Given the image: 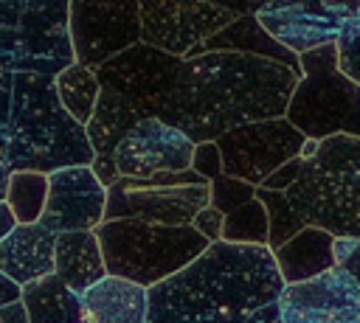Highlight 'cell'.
<instances>
[{
  "mask_svg": "<svg viewBox=\"0 0 360 323\" xmlns=\"http://www.w3.org/2000/svg\"><path fill=\"white\" fill-rule=\"evenodd\" d=\"M284 286L270 247L214 242L149 289L146 323H281Z\"/></svg>",
  "mask_w": 360,
  "mask_h": 323,
  "instance_id": "6da1fadb",
  "label": "cell"
},
{
  "mask_svg": "<svg viewBox=\"0 0 360 323\" xmlns=\"http://www.w3.org/2000/svg\"><path fill=\"white\" fill-rule=\"evenodd\" d=\"M298 79L287 65L248 53L188 56L160 121L194 143L219 140L231 129L284 118Z\"/></svg>",
  "mask_w": 360,
  "mask_h": 323,
  "instance_id": "7a4b0ae2",
  "label": "cell"
},
{
  "mask_svg": "<svg viewBox=\"0 0 360 323\" xmlns=\"http://www.w3.org/2000/svg\"><path fill=\"white\" fill-rule=\"evenodd\" d=\"M96 154L82 124L59 101L56 79L0 73V166L53 174L93 166Z\"/></svg>",
  "mask_w": 360,
  "mask_h": 323,
  "instance_id": "3957f363",
  "label": "cell"
},
{
  "mask_svg": "<svg viewBox=\"0 0 360 323\" xmlns=\"http://www.w3.org/2000/svg\"><path fill=\"white\" fill-rule=\"evenodd\" d=\"M284 194L309 228L335 239H360V138L321 140Z\"/></svg>",
  "mask_w": 360,
  "mask_h": 323,
  "instance_id": "277c9868",
  "label": "cell"
},
{
  "mask_svg": "<svg viewBox=\"0 0 360 323\" xmlns=\"http://www.w3.org/2000/svg\"><path fill=\"white\" fill-rule=\"evenodd\" d=\"M96 236L101 244L107 275L127 278L146 289L177 275L211 247V242L191 225L172 228L138 219L101 222L96 228Z\"/></svg>",
  "mask_w": 360,
  "mask_h": 323,
  "instance_id": "5b68a950",
  "label": "cell"
},
{
  "mask_svg": "<svg viewBox=\"0 0 360 323\" xmlns=\"http://www.w3.org/2000/svg\"><path fill=\"white\" fill-rule=\"evenodd\" d=\"M70 65V0H0V73L56 79Z\"/></svg>",
  "mask_w": 360,
  "mask_h": 323,
  "instance_id": "8992f818",
  "label": "cell"
},
{
  "mask_svg": "<svg viewBox=\"0 0 360 323\" xmlns=\"http://www.w3.org/2000/svg\"><path fill=\"white\" fill-rule=\"evenodd\" d=\"M298 59L301 79L284 118L318 143L335 135L360 138V84L340 70L338 45H323Z\"/></svg>",
  "mask_w": 360,
  "mask_h": 323,
  "instance_id": "52a82bcc",
  "label": "cell"
},
{
  "mask_svg": "<svg viewBox=\"0 0 360 323\" xmlns=\"http://www.w3.org/2000/svg\"><path fill=\"white\" fill-rule=\"evenodd\" d=\"M211 205V183L194 169L166 171L149 180L118 177L107 188V213L104 222L138 219L152 225L186 228L194 216Z\"/></svg>",
  "mask_w": 360,
  "mask_h": 323,
  "instance_id": "ba28073f",
  "label": "cell"
},
{
  "mask_svg": "<svg viewBox=\"0 0 360 323\" xmlns=\"http://www.w3.org/2000/svg\"><path fill=\"white\" fill-rule=\"evenodd\" d=\"M259 6H228L202 0H141V42L169 56L186 59L194 48L236 22L242 14H256Z\"/></svg>",
  "mask_w": 360,
  "mask_h": 323,
  "instance_id": "9c48e42d",
  "label": "cell"
},
{
  "mask_svg": "<svg viewBox=\"0 0 360 323\" xmlns=\"http://www.w3.org/2000/svg\"><path fill=\"white\" fill-rule=\"evenodd\" d=\"M183 59L169 56L152 45H135L96 70L101 90L118 93L138 115L163 118L166 104L174 93Z\"/></svg>",
  "mask_w": 360,
  "mask_h": 323,
  "instance_id": "30bf717a",
  "label": "cell"
},
{
  "mask_svg": "<svg viewBox=\"0 0 360 323\" xmlns=\"http://www.w3.org/2000/svg\"><path fill=\"white\" fill-rule=\"evenodd\" d=\"M70 42L90 70L141 45V0H70Z\"/></svg>",
  "mask_w": 360,
  "mask_h": 323,
  "instance_id": "8fae6325",
  "label": "cell"
},
{
  "mask_svg": "<svg viewBox=\"0 0 360 323\" xmlns=\"http://www.w3.org/2000/svg\"><path fill=\"white\" fill-rule=\"evenodd\" d=\"M217 146L222 154V171L259 188L284 163L301 157L307 138L287 118H273L231 129Z\"/></svg>",
  "mask_w": 360,
  "mask_h": 323,
  "instance_id": "7c38bea8",
  "label": "cell"
},
{
  "mask_svg": "<svg viewBox=\"0 0 360 323\" xmlns=\"http://www.w3.org/2000/svg\"><path fill=\"white\" fill-rule=\"evenodd\" d=\"M360 3L343 0H298V3H262L256 8L259 25L290 53L304 56L323 45H338L340 31L354 17Z\"/></svg>",
  "mask_w": 360,
  "mask_h": 323,
  "instance_id": "4fadbf2b",
  "label": "cell"
},
{
  "mask_svg": "<svg viewBox=\"0 0 360 323\" xmlns=\"http://www.w3.org/2000/svg\"><path fill=\"white\" fill-rule=\"evenodd\" d=\"M194 146L197 143L172 124L160 118H143L124 135L115 149L118 177L149 180L166 171H186L191 169Z\"/></svg>",
  "mask_w": 360,
  "mask_h": 323,
  "instance_id": "5bb4252c",
  "label": "cell"
},
{
  "mask_svg": "<svg viewBox=\"0 0 360 323\" xmlns=\"http://www.w3.org/2000/svg\"><path fill=\"white\" fill-rule=\"evenodd\" d=\"M107 213V185L90 166H70L48 174V202L39 225L51 233L96 230Z\"/></svg>",
  "mask_w": 360,
  "mask_h": 323,
  "instance_id": "9a60e30c",
  "label": "cell"
},
{
  "mask_svg": "<svg viewBox=\"0 0 360 323\" xmlns=\"http://www.w3.org/2000/svg\"><path fill=\"white\" fill-rule=\"evenodd\" d=\"M281 323H360V284L346 270L284 286Z\"/></svg>",
  "mask_w": 360,
  "mask_h": 323,
  "instance_id": "2e32d148",
  "label": "cell"
},
{
  "mask_svg": "<svg viewBox=\"0 0 360 323\" xmlns=\"http://www.w3.org/2000/svg\"><path fill=\"white\" fill-rule=\"evenodd\" d=\"M53 247L56 233H51L45 225H17L0 242V272L20 286L45 278L53 272Z\"/></svg>",
  "mask_w": 360,
  "mask_h": 323,
  "instance_id": "e0dca14e",
  "label": "cell"
},
{
  "mask_svg": "<svg viewBox=\"0 0 360 323\" xmlns=\"http://www.w3.org/2000/svg\"><path fill=\"white\" fill-rule=\"evenodd\" d=\"M84 323H146L149 289L118 275H104L82 292Z\"/></svg>",
  "mask_w": 360,
  "mask_h": 323,
  "instance_id": "ac0fdd59",
  "label": "cell"
},
{
  "mask_svg": "<svg viewBox=\"0 0 360 323\" xmlns=\"http://www.w3.org/2000/svg\"><path fill=\"white\" fill-rule=\"evenodd\" d=\"M202 53H248V56H259V59H270V62H281L290 70L301 73V59L295 53H290L284 45H278L256 20V14H242L236 22H231L228 28H222L219 34H214L208 42H202L200 48H194L188 56H202ZM186 56V59H188Z\"/></svg>",
  "mask_w": 360,
  "mask_h": 323,
  "instance_id": "d6986e66",
  "label": "cell"
},
{
  "mask_svg": "<svg viewBox=\"0 0 360 323\" xmlns=\"http://www.w3.org/2000/svg\"><path fill=\"white\" fill-rule=\"evenodd\" d=\"M273 258L278 264V272L287 286L312 281L323 275L335 264V236L321 228H304L298 236H292L287 244L273 250Z\"/></svg>",
  "mask_w": 360,
  "mask_h": 323,
  "instance_id": "ffe728a7",
  "label": "cell"
},
{
  "mask_svg": "<svg viewBox=\"0 0 360 323\" xmlns=\"http://www.w3.org/2000/svg\"><path fill=\"white\" fill-rule=\"evenodd\" d=\"M53 272L79 295L98 284L107 275V264L96 230L59 233L53 247Z\"/></svg>",
  "mask_w": 360,
  "mask_h": 323,
  "instance_id": "44dd1931",
  "label": "cell"
},
{
  "mask_svg": "<svg viewBox=\"0 0 360 323\" xmlns=\"http://www.w3.org/2000/svg\"><path fill=\"white\" fill-rule=\"evenodd\" d=\"M22 303L31 323H84L82 295L73 292L56 272L25 284Z\"/></svg>",
  "mask_w": 360,
  "mask_h": 323,
  "instance_id": "7402d4cb",
  "label": "cell"
},
{
  "mask_svg": "<svg viewBox=\"0 0 360 323\" xmlns=\"http://www.w3.org/2000/svg\"><path fill=\"white\" fill-rule=\"evenodd\" d=\"M56 93H59V101L68 110V115L76 124L87 126L90 118H93V112H96L98 95H101V84H98L96 70L82 67L79 62L70 65L68 70H62L56 76Z\"/></svg>",
  "mask_w": 360,
  "mask_h": 323,
  "instance_id": "603a6c76",
  "label": "cell"
},
{
  "mask_svg": "<svg viewBox=\"0 0 360 323\" xmlns=\"http://www.w3.org/2000/svg\"><path fill=\"white\" fill-rule=\"evenodd\" d=\"M48 202V174L39 171H14L6 194V205L11 208L17 225H37L45 213Z\"/></svg>",
  "mask_w": 360,
  "mask_h": 323,
  "instance_id": "cb8c5ba5",
  "label": "cell"
},
{
  "mask_svg": "<svg viewBox=\"0 0 360 323\" xmlns=\"http://www.w3.org/2000/svg\"><path fill=\"white\" fill-rule=\"evenodd\" d=\"M219 242H228V244H259V247L270 244V216H267V208L259 202V197L225 216Z\"/></svg>",
  "mask_w": 360,
  "mask_h": 323,
  "instance_id": "d4e9b609",
  "label": "cell"
},
{
  "mask_svg": "<svg viewBox=\"0 0 360 323\" xmlns=\"http://www.w3.org/2000/svg\"><path fill=\"white\" fill-rule=\"evenodd\" d=\"M256 197H259V202L267 208V216H270V244H267L270 250L287 244L292 236H298V233L307 228V222L292 211V205H290V199H287L284 191H264V188H256Z\"/></svg>",
  "mask_w": 360,
  "mask_h": 323,
  "instance_id": "484cf974",
  "label": "cell"
},
{
  "mask_svg": "<svg viewBox=\"0 0 360 323\" xmlns=\"http://www.w3.org/2000/svg\"><path fill=\"white\" fill-rule=\"evenodd\" d=\"M250 199H256V185L236 180L231 174H219L217 180H211V205L219 213H233L236 208L248 205Z\"/></svg>",
  "mask_w": 360,
  "mask_h": 323,
  "instance_id": "4316f807",
  "label": "cell"
},
{
  "mask_svg": "<svg viewBox=\"0 0 360 323\" xmlns=\"http://www.w3.org/2000/svg\"><path fill=\"white\" fill-rule=\"evenodd\" d=\"M338 65H340V70L352 81L360 84V8L354 11V17L340 31V39H338Z\"/></svg>",
  "mask_w": 360,
  "mask_h": 323,
  "instance_id": "83f0119b",
  "label": "cell"
},
{
  "mask_svg": "<svg viewBox=\"0 0 360 323\" xmlns=\"http://www.w3.org/2000/svg\"><path fill=\"white\" fill-rule=\"evenodd\" d=\"M191 169H194L200 177H205L208 183L217 180L219 174H225V171H222V154H219L217 140H208V143H197V146H194Z\"/></svg>",
  "mask_w": 360,
  "mask_h": 323,
  "instance_id": "f1b7e54d",
  "label": "cell"
},
{
  "mask_svg": "<svg viewBox=\"0 0 360 323\" xmlns=\"http://www.w3.org/2000/svg\"><path fill=\"white\" fill-rule=\"evenodd\" d=\"M335 264L360 284V239H335Z\"/></svg>",
  "mask_w": 360,
  "mask_h": 323,
  "instance_id": "f546056e",
  "label": "cell"
},
{
  "mask_svg": "<svg viewBox=\"0 0 360 323\" xmlns=\"http://www.w3.org/2000/svg\"><path fill=\"white\" fill-rule=\"evenodd\" d=\"M222 225H225V213H219L214 205L202 208V211L194 216V222H191V228H194L197 233H202L211 244L222 239Z\"/></svg>",
  "mask_w": 360,
  "mask_h": 323,
  "instance_id": "4dcf8cb0",
  "label": "cell"
},
{
  "mask_svg": "<svg viewBox=\"0 0 360 323\" xmlns=\"http://www.w3.org/2000/svg\"><path fill=\"white\" fill-rule=\"evenodd\" d=\"M301 166H304V157H295V160H290V163H284L278 171H273L259 188H264V191H287L295 180H298V174H301Z\"/></svg>",
  "mask_w": 360,
  "mask_h": 323,
  "instance_id": "1f68e13d",
  "label": "cell"
},
{
  "mask_svg": "<svg viewBox=\"0 0 360 323\" xmlns=\"http://www.w3.org/2000/svg\"><path fill=\"white\" fill-rule=\"evenodd\" d=\"M14 301H22V286L14 284L6 272H0V309L8 306V303H14Z\"/></svg>",
  "mask_w": 360,
  "mask_h": 323,
  "instance_id": "d6a6232c",
  "label": "cell"
},
{
  "mask_svg": "<svg viewBox=\"0 0 360 323\" xmlns=\"http://www.w3.org/2000/svg\"><path fill=\"white\" fill-rule=\"evenodd\" d=\"M0 323H31L25 303H22V301H14V303L3 306V309H0Z\"/></svg>",
  "mask_w": 360,
  "mask_h": 323,
  "instance_id": "836d02e7",
  "label": "cell"
},
{
  "mask_svg": "<svg viewBox=\"0 0 360 323\" xmlns=\"http://www.w3.org/2000/svg\"><path fill=\"white\" fill-rule=\"evenodd\" d=\"M14 228H17V219H14L11 208H8L6 202H0V242H3Z\"/></svg>",
  "mask_w": 360,
  "mask_h": 323,
  "instance_id": "e575fe53",
  "label": "cell"
},
{
  "mask_svg": "<svg viewBox=\"0 0 360 323\" xmlns=\"http://www.w3.org/2000/svg\"><path fill=\"white\" fill-rule=\"evenodd\" d=\"M8 183H11V171L6 166H0V202H6V194H8Z\"/></svg>",
  "mask_w": 360,
  "mask_h": 323,
  "instance_id": "d590c367",
  "label": "cell"
}]
</instances>
